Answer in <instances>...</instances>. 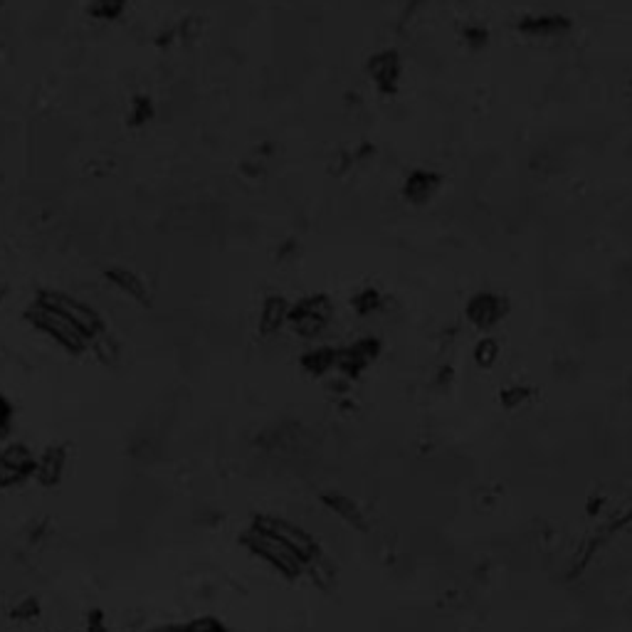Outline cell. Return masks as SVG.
Segmentation results:
<instances>
[{
  "label": "cell",
  "mask_w": 632,
  "mask_h": 632,
  "mask_svg": "<svg viewBox=\"0 0 632 632\" xmlns=\"http://www.w3.org/2000/svg\"><path fill=\"white\" fill-rule=\"evenodd\" d=\"M366 75L381 97H395L403 87V58L393 47H383L366 59Z\"/></svg>",
  "instance_id": "9"
},
{
  "label": "cell",
  "mask_w": 632,
  "mask_h": 632,
  "mask_svg": "<svg viewBox=\"0 0 632 632\" xmlns=\"http://www.w3.org/2000/svg\"><path fill=\"white\" fill-rule=\"evenodd\" d=\"M574 30L566 13H526L516 20V33L526 40H564Z\"/></svg>",
  "instance_id": "10"
},
{
  "label": "cell",
  "mask_w": 632,
  "mask_h": 632,
  "mask_svg": "<svg viewBox=\"0 0 632 632\" xmlns=\"http://www.w3.org/2000/svg\"><path fill=\"white\" fill-rule=\"evenodd\" d=\"M104 279H107L119 294H124L126 300L136 301L139 307H151V290L149 284L143 282L142 277L136 275L133 269L121 265H111L104 269Z\"/></svg>",
  "instance_id": "13"
},
{
  "label": "cell",
  "mask_w": 632,
  "mask_h": 632,
  "mask_svg": "<svg viewBox=\"0 0 632 632\" xmlns=\"http://www.w3.org/2000/svg\"><path fill=\"white\" fill-rule=\"evenodd\" d=\"M237 541H240V546L248 551V553L259 558L262 564H267L275 574H279L282 578H287V581H300L301 575H307V564H304L279 536L269 533L267 529H262V526L252 524L250 521Z\"/></svg>",
  "instance_id": "2"
},
{
  "label": "cell",
  "mask_w": 632,
  "mask_h": 632,
  "mask_svg": "<svg viewBox=\"0 0 632 632\" xmlns=\"http://www.w3.org/2000/svg\"><path fill=\"white\" fill-rule=\"evenodd\" d=\"M67 462H69V449L62 442H55L50 448H45L37 455V472H35V482L50 490L58 487L67 474Z\"/></svg>",
  "instance_id": "12"
},
{
  "label": "cell",
  "mask_w": 632,
  "mask_h": 632,
  "mask_svg": "<svg viewBox=\"0 0 632 632\" xmlns=\"http://www.w3.org/2000/svg\"><path fill=\"white\" fill-rule=\"evenodd\" d=\"M290 309L291 301L282 294H269L265 301H262V309H259V333L262 336H275L287 326L290 321Z\"/></svg>",
  "instance_id": "15"
},
{
  "label": "cell",
  "mask_w": 632,
  "mask_h": 632,
  "mask_svg": "<svg viewBox=\"0 0 632 632\" xmlns=\"http://www.w3.org/2000/svg\"><path fill=\"white\" fill-rule=\"evenodd\" d=\"M23 319L33 326L35 332H40L52 343H58L59 349L67 351L69 356H84L87 351H92V343L87 342V336L59 309L47 304L37 294H35L33 301L23 311Z\"/></svg>",
  "instance_id": "1"
},
{
  "label": "cell",
  "mask_w": 632,
  "mask_h": 632,
  "mask_svg": "<svg viewBox=\"0 0 632 632\" xmlns=\"http://www.w3.org/2000/svg\"><path fill=\"white\" fill-rule=\"evenodd\" d=\"M84 632H111L109 630L107 616H104V610H101V607H94V610H90V613H87V620H84Z\"/></svg>",
  "instance_id": "26"
},
{
  "label": "cell",
  "mask_w": 632,
  "mask_h": 632,
  "mask_svg": "<svg viewBox=\"0 0 632 632\" xmlns=\"http://www.w3.org/2000/svg\"><path fill=\"white\" fill-rule=\"evenodd\" d=\"M13 420H16V408H13V403L0 393V440L10 433Z\"/></svg>",
  "instance_id": "25"
},
{
  "label": "cell",
  "mask_w": 632,
  "mask_h": 632,
  "mask_svg": "<svg viewBox=\"0 0 632 632\" xmlns=\"http://www.w3.org/2000/svg\"><path fill=\"white\" fill-rule=\"evenodd\" d=\"M37 455L23 442H10L0 449V490H16L35 479Z\"/></svg>",
  "instance_id": "6"
},
{
  "label": "cell",
  "mask_w": 632,
  "mask_h": 632,
  "mask_svg": "<svg viewBox=\"0 0 632 632\" xmlns=\"http://www.w3.org/2000/svg\"><path fill=\"white\" fill-rule=\"evenodd\" d=\"M383 343L375 336H361L356 342L336 349V375H343L346 381H358L366 374L375 358L381 356Z\"/></svg>",
  "instance_id": "8"
},
{
  "label": "cell",
  "mask_w": 632,
  "mask_h": 632,
  "mask_svg": "<svg viewBox=\"0 0 632 632\" xmlns=\"http://www.w3.org/2000/svg\"><path fill=\"white\" fill-rule=\"evenodd\" d=\"M336 349L339 346H311L301 353V368L314 378H326L329 374H336Z\"/></svg>",
  "instance_id": "16"
},
{
  "label": "cell",
  "mask_w": 632,
  "mask_h": 632,
  "mask_svg": "<svg viewBox=\"0 0 632 632\" xmlns=\"http://www.w3.org/2000/svg\"><path fill=\"white\" fill-rule=\"evenodd\" d=\"M472 356L474 361H477V366H482V368L494 366V361L500 358V342H497L494 336H484V339H479L477 346H474Z\"/></svg>",
  "instance_id": "23"
},
{
  "label": "cell",
  "mask_w": 632,
  "mask_h": 632,
  "mask_svg": "<svg viewBox=\"0 0 632 632\" xmlns=\"http://www.w3.org/2000/svg\"><path fill=\"white\" fill-rule=\"evenodd\" d=\"M511 311V304L504 294L491 290H479L474 291L472 297L467 300L465 304V316L467 321L479 329V332H491L504 321Z\"/></svg>",
  "instance_id": "7"
},
{
  "label": "cell",
  "mask_w": 632,
  "mask_h": 632,
  "mask_svg": "<svg viewBox=\"0 0 632 632\" xmlns=\"http://www.w3.org/2000/svg\"><path fill=\"white\" fill-rule=\"evenodd\" d=\"M532 395L533 391L529 385H524V383H509V385H504L500 391V400L504 408H521V406H526L532 400Z\"/></svg>",
  "instance_id": "21"
},
{
  "label": "cell",
  "mask_w": 632,
  "mask_h": 632,
  "mask_svg": "<svg viewBox=\"0 0 632 632\" xmlns=\"http://www.w3.org/2000/svg\"><path fill=\"white\" fill-rule=\"evenodd\" d=\"M442 188V175L433 168H413L408 171V175L403 178V185H400V195L406 203L416 205V208H423L427 203H433L437 198V193Z\"/></svg>",
  "instance_id": "11"
},
{
  "label": "cell",
  "mask_w": 632,
  "mask_h": 632,
  "mask_svg": "<svg viewBox=\"0 0 632 632\" xmlns=\"http://www.w3.org/2000/svg\"><path fill=\"white\" fill-rule=\"evenodd\" d=\"M126 8H129V0H90L87 13L100 23H114L124 16Z\"/></svg>",
  "instance_id": "19"
},
{
  "label": "cell",
  "mask_w": 632,
  "mask_h": 632,
  "mask_svg": "<svg viewBox=\"0 0 632 632\" xmlns=\"http://www.w3.org/2000/svg\"><path fill=\"white\" fill-rule=\"evenodd\" d=\"M156 117V104L151 97L142 94V97H133L132 107H129V124L132 126H146L151 119Z\"/></svg>",
  "instance_id": "20"
},
{
  "label": "cell",
  "mask_w": 632,
  "mask_h": 632,
  "mask_svg": "<svg viewBox=\"0 0 632 632\" xmlns=\"http://www.w3.org/2000/svg\"><path fill=\"white\" fill-rule=\"evenodd\" d=\"M37 297L52 304L55 309H59L62 314L72 321V324L79 329V332L87 336V342L94 343L97 339H101L107 333V321L101 319V314L94 307H90L87 301L77 300L75 294H67L62 290H37Z\"/></svg>",
  "instance_id": "3"
},
{
  "label": "cell",
  "mask_w": 632,
  "mask_h": 632,
  "mask_svg": "<svg viewBox=\"0 0 632 632\" xmlns=\"http://www.w3.org/2000/svg\"><path fill=\"white\" fill-rule=\"evenodd\" d=\"M385 304V297H383L381 290L375 287H361V290L351 297V307L358 316H374L378 314Z\"/></svg>",
  "instance_id": "18"
},
{
  "label": "cell",
  "mask_w": 632,
  "mask_h": 632,
  "mask_svg": "<svg viewBox=\"0 0 632 632\" xmlns=\"http://www.w3.org/2000/svg\"><path fill=\"white\" fill-rule=\"evenodd\" d=\"M321 501H324V507L329 509L336 519H342L346 526L356 529V532H368L366 511H363V507H361L353 497L342 494V491H324V494H321Z\"/></svg>",
  "instance_id": "14"
},
{
  "label": "cell",
  "mask_w": 632,
  "mask_h": 632,
  "mask_svg": "<svg viewBox=\"0 0 632 632\" xmlns=\"http://www.w3.org/2000/svg\"><path fill=\"white\" fill-rule=\"evenodd\" d=\"M40 616H42L40 603H37V598H30V595L23 600H17V603H13V607H10V617L17 620V623H33V620H37Z\"/></svg>",
  "instance_id": "24"
},
{
  "label": "cell",
  "mask_w": 632,
  "mask_h": 632,
  "mask_svg": "<svg viewBox=\"0 0 632 632\" xmlns=\"http://www.w3.org/2000/svg\"><path fill=\"white\" fill-rule=\"evenodd\" d=\"M252 524L262 526V529H267L269 533H275V536H279V539L290 546L297 556L307 564L309 568H311V564H316L319 558L324 556V549H321V543L311 536V533L307 532V529H301L300 524H294V521H290V519H284V516H277V514H255L250 519Z\"/></svg>",
  "instance_id": "5"
},
{
  "label": "cell",
  "mask_w": 632,
  "mask_h": 632,
  "mask_svg": "<svg viewBox=\"0 0 632 632\" xmlns=\"http://www.w3.org/2000/svg\"><path fill=\"white\" fill-rule=\"evenodd\" d=\"M332 316L333 307L326 294H309V297H301L300 301L291 304L287 326L304 342H314L329 329Z\"/></svg>",
  "instance_id": "4"
},
{
  "label": "cell",
  "mask_w": 632,
  "mask_h": 632,
  "mask_svg": "<svg viewBox=\"0 0 632 632\" xmlns=\"http://www.w3.org/2000/svg\"><path fill=\"white\" fill-rule=\"evenodd\" d=\"M143 632H230V627L217 620L213 616L195 617V620H188V623H168V625H156V627H149Z\"/></svg>",
  "instance_id": "17"
},
{
  "label": "cell",
  "mask_w": 632,
  "mask_h": 632,
  "mask_svg": "<svg viewBox=\"0 0 632 632\" xmlns=\"http://www.w3.org/2000/svg\"><path fill=\"white\" fill-rule=\"evenodd\" d=\"M462 40H465V45L469 47V50H484L487 45H490L491 40V33L490 27L484 26V23H477V20H472V23H467L465 27H462Z\"/></svg>",
  "instance_id": "22"
}]
</instances>
